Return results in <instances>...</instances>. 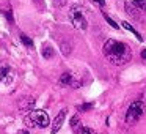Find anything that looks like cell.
I'll return each instance as SVG.
<instances>
[{
  "instance_id": "cell-10",
  "label": "cell",
  "mask_w": 146,
  "mask_h": 134,
  "mask_svg": "<svg viewBox=\"0 0 146 134\" xmlns=\"http://www.w3.org/2000/svg\"><path fill=\"white\" fill-rule=\"evenodd\" d=\"M69 123H71V128H72V129L76 131V133H79V129L82 128V123H80V117H79L77 114H76V115H72V118H71Z\"/></svg>"
},
{
  "instance_id": "cell-14",
  "label": "cell",
  "mask_w": 146,
  "mask_h": 134,
  "mask_svg": "<svg viewBox=\"0 0 146 134\" xmlns=\"http://www.w3.org/2000/svg\"><path fill=\"white\" fill-rule=\"evenodd\" d=\"M60 48H61V52H63V55H69L71 51H72V46H71V44H66V43H61Z\"/></svg>"
},
{
  "instance_id": "cell-2",
  "label": "cell",
  "mask_w": 146,
  "mask_h": 134,
  "mask_svg": "<svg viewBox=\"0 0 146 134\" xmlns=\"http://www.w3.org/2000/svg\"><path fill=\"white\" fill-rule=\"evenodd\" d=\"M24 121H25V125L30 128H46L50 123L49 115L46 114L44 111H32L30 114L25 115Z\"/></svg>"
},
{
  "instance_id": "cell-5",
  "label": "cell",
  "mask_w": 146,
  "mask_h": 134,
  "mask_svg": "<svg viewBox=\"0 0 146 134\" xmlns=\"http://www.w3.org/2000/svg\"><path fill=\"white\" fill-rule=\"evenodd\" d=\"M33 106H35V98L33 96H24L17 101V109L21 112H32Z\"/></svg>"
},
{
  "instance_id": "cell-3",
  "label": "cell",
  "mask_w": 146,
  "mask_h": 134,
  "mask_svg": "<svg viewBox=\"0 0 146 134\" xmlns=\"http://www.w3.org/2000/svg\"><path fill=\"white\" fill-rule=\"evenodd\" d=\"M141 115H143V103L141 101H133L126 112V121L129 125L137 123V121L141 118Z\"/></svg>"
},
{
  "instance_id": "cell-22",
  "label": "cell",
  "mask_w": 146,
  "mask_h": 134,
  "mask_svg": "<svg viewBox=\"0 0 146 134\" xmlns=\"http://www.w3.org/2000/svg\"><path fill=\"white\" fill-rule=\"evenodd\" d=\"M140 55H141V58H145V60H146V49H143L141 54H140Z\"/></svg>"
},
{
  "instance_id": "cell-8",
  "label": "cell",
  "mask_w": 146,
  "mask_h": 134,
  "mask_svg": "<svg viewBox=\"0 0 146 134\" xmlns=\"http://www.w3.org/2000/svg\"><path fill=\"white\" fill-rule=\"evenodd\" d=\"M124 8H126L127 14H129V16H132L133 19H141V16H140L138 10H135V7H133V5H130V3H126V5H124Z\"/></svg>"
},
{
  "instance_id": "cell-15",
  "label": "cell",
  "mask_w": 146,
  "mask_h": 134,
  "mask_svg": "<svg viewBox=\"0 0 146 134\" xmlns=\"http://www.w3.org/2000/svg\"><path fill=\"white\" fill-rule=\"evenodd\" d=\"M104 17H105V21H107V22H108V24H110V25H111V27H113V29H115V30H118V29H119V25H118V24H116V22H115V21H113V19H111V17H110V16H107V14H104Z\"/></svg>"
},
{
  "instance_id": "cell-11",
  "label": "cell",
  "mask_w": 146,
  "mask_h": 134,
  "mask_svg": "<svg viewBox=\"0 0 146 134\" xmlns=\"http://www.w3.org/2000/svg\"><path fill=\"white\" fill-rule=\"evenodd\" d=\"M121 25H123V27H124V29H126V30H129V32H132L133 35L137 36V40H138V41H143L141 35H140V33L137 32V29H133V27H132V24H129V22H126V21H123V22H121Z\"/></svg>"
},
{
  "instance_id": "cell-12",
  "label": "cell",
  "mask_w": 146,
  "mask_h": 134,
  "mask_svg": "<svg viewBox=\"0 0 146 134\" xmlns=\"http://www.w3.org/2000/svg\"><path fill=\"white\" fill-rule=\"evenodd\" d=\"M132 5L137 8V10H141V11H146V0H133Z\"/></svg>"
},
{
  "instance_id": "cell-18",
  "label": "cell",
  "mask_w": 146,
  "mask_h": 134,
  "mask_svg": "<svg viewBox=\"0 0 146 134\" xmlns=\"http://www.w3.org/2000/svg\"><path fill=\"white\" fill-rule=\"evenodd\" d=\"M91 107H93V104H91V103H88V104H82V106H80L79 111H90Z\"/></svg>"
},
{
  "instance_id": "cell-4",
  "label": "cell",
  "mask_w": 146,
  "mask_h": 134,
  "mask_svg": "<svg viewBox=\"0 0 146 134\" xmlns=\"http://www.w3.org/2000/svg\"><path fill=\"white\" fill-rule=\"evenodd\" d=\"M69 19H71V22H72V25L76 27V29H80V30H86V29H88V21L85 19V16H83V13L80 11L79 7H72V8H71Z\"/></svg>"
},
{
  "instance_id": "cell-13",
  "label": "cell",
  "mask_w": 146,
  "mask_h": 134,
  "mask_svg": "<svg viewBox=\"0 0 146 134\" xmlns=\"http://www.w3.org/2000/svg\"><path fill=\"white\" fill-rule=\"evenodd\" d=\"M21 41L24 43V46H25V48H29V49L33 48V41H32V40H30L27 35H24V33L21 35Z\"/></svg>"
},
{
  "instance_id": "cell-19",
  "label": "cell",
  "mask_w": 146,
  "mask_h": 134,
  "mask_svg": "<svg viewBox=\"0 0 146 134\" xmlns=\"http://www.w3.org/2000/svg\"><path fill=\"white\" fill-rule=\"evenodd\" d=\"M93 2H94L96 5H99V7H105V0H93Z\"/></svg>"
},
{
  "instance_id": "cell-6",
  "label": "cell",
  "mask_w": 146,
  "mask_h": 134,
  "mask_svg": "<svg viewBox=\"0 0 146 134\" xmlns=\"http://www.w3.org/2000/svg\"><path fill=\"white\" fill-rule=\"evenodd\" d=\"M66 112H68V109H61V111L58 112V115L55 117L54 123H52L50 134H57L58 131H60V128L63 126V121H64V118H66Z\"/></svg>"
},
{
  "instance_id": "cell-7",
  "label": "cell",
  "mask_w": 146,
  "mask_h": 134,
  "mask_svg": "<svg viewBox=\"0 0 146 134\" xmlns=\"http://www.w3.org/2000/svg\"><path fill=\"white\" fill-rule=\"evenodd\" d=\"M54 54H55V51H54V48H52L50 44H42V48H41V55L44 58H47V60H50L52 57H54Z\"/></svg>"
},
{
  "instance_id": "cell-17",
  "label": "cell",
  "mask_w": 146,
  "mask_h": 134,
  "mask_svg": "<svg viewBox=\"0 0 146 134\" xmlns=\"http://www.w3.org/2000/svg\"><path fill=\"white\" fill-rule=\"evenodd\" d=\"M79 133H80V134H93V131L90 129V128H86V126H82V128L79 129Z\"/></svg>"
},
{
  "instance_id": "cell-20",
  "label": "cell",
  "mask_w": 146,
  "mask_h": 134,
  "mask_svg": "<svg viewBox=\"0 0 146 134\" xmlns=\"http://www.w3.org/2000/svg\"><path fill=\"white\" fill-rule=\"evenodd\" d=\"M54 5H57V7H61V5H64V0H54Z\"/></svg>"
},
{
  "instance_id": "cell-21",
  "label": "cell",
  "mask_w": 146,
  "mask_h": 134,
  "mask_svg": "<svg viewBox=\"0 0 146 134\" xmlns=\"http://www.w3.org/2000/svg\"><path fill=\"white\" fill-rule=\"evenodd\" d=\"M17 134H30V133L27 129H19V131H17Z\"/></svg>"
},
{
  "instance_id": "cell-1",
  "label": "cell",
  "mask_w": 146,
  "mask_h": 134,
  "mask_svg": "<svg viewBox=\"0 0 146 134\" xmlns=\"http://www.w3.org/2000/svg\"><path fill=\"white\" fill-rule=\"evenodd\" d=\"M102 51H104L105 58L110 63L116 65V66L127 63L130 60V57H132V51H130L129 46L126 43L116 41V40H107Z\"/></svg>"
},
{
  "instance_id": "cell-16",
  "label": "cell",
  "mask_w": 146,
  "mask_h": 134,
  "mask_svg": "<svg viewBox=\"0 0 146 134\" xmlns=\"http://www.w3.org/2000/svg\"><path fill=\"white\" fill-rule=\"evenodd\" d=\"M33 3H35L39 10H44V0H33Z\"/></svg>"
},
{
  "instance_id": "cell-9",
  "label": "cell",
  "mask_w": 146,
  "mask_h": 134,
  "mask_svg": "<svg viewBox=\"0 0 146 134\" xmlns=\"http://www.w3.org/2000/svg\"><path fill=\"white\" fill-rule=\"evenodd\" d=\"M10 76V66L7 63H0V82H3Z\"/></svg>"
}]
</instances>
